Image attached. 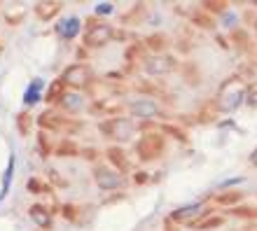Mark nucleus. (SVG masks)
I'll return each instance as SVG.
<instances>
[{
    "label": "nucleus",
    "mask_w": 257,
    "mask_h": 231,
    "mask_svg": "<svg viewBox=\"0 0 257 231\" xmlns=\"http://www.w3.org/2000/svg\"><path fill=\"white\" fill-rule=\"evenodd\" d=\"M203 5H206V10H210V12H224V10H227V3H222V0H220V3H203Z\"/></svg>",
    "instance_id": "f704fd0d"
},
{
    "label": "nucleus",
    "mask_w": 257,
    "mask_h": 231,
    "mask_svg": "<svg viewBox=\"0 0 257 231\" xmlns=\"http://www.w3.org/2000/svg\"><path fill=\"white\" fill-rule=\"evenodd\" d=\"M59 35H61L63 40H73L75 35L80 33V19L77 17H70L68 21H63V24H59Z\"/></svg>",
    "instance_id": "2eb2a0df"
},
{
    "label": "nucleus",
    "mask_w": 257,
    "mask_h": 231,
    "mask_svg": "<svg viewBox=\"0 0 257 231\" xmlns=\"http://www.w3.org/2000/svg\"><path fill=\"white\" fill-rule=\"evenodd\" d=\"M245 103H248L250 108H257V82L245 89Z\"/></svg>",
    "instance_id": "2f4dec72"
},
{
    "label": "nucleus",
    "mask_w": 257,
    "mask_h": 231,
    "mask_svg": "<svg viewBox=\"0 0 257 231\" xmlns=\"http://www.w3.org/2000/svg\"><path fill=\"white\" fill-rule=\"evenodd\" d=\"M28 215H31V219H33L40 229H52V210H49V208H45V205H40V203H33L28 208Z\"/></svg>",
    "instance_id": "9b49d317"
},
{
    "label": "nucleus",
    "mask_w": 257,
    "mask_h": 231,
    "mask_svg": "<svg viewBox=\"0 0 257 231\" xmlns=\"http://www.w3.org/2000/svg\"><path fill=\"white\" fill-rule=\"evenodd\" d=\"M241 201V191H227V194H217V203L220 205H231Z\"/></svg>",
    "instance_id": "a878e982"
},
{
    "label": "nucleus",
    "mask_w": 257,
    "mask_h": 231,
    "mask_svg": "<svg viewBox=\"0 0 257 231\" xmlns=\"http://www.w3.org/2000/svg\"><path fill=\"white\" fill-rule=\"evenodd\" d=\"M176 68V61L171 56H155V59H148L145 61V70L150 75H166Z\"/></svg>",
    "instance_id": "9d476101"
},
{
    "label": "nucleus",
    "mask_w": 257,
    "mask_h": 231,
    "mask_svg": "<svg viewBox=\"0 0 257 231\" xmlns=\"http://www.w3.org/2000/svg\"><path fill=\"white\" fill-rule=\"evenodd\" d=\"M164 147H166L164 145V136H159V133H145L138 140V145H136V152L141 156V161H152L157 156H162Z\"/></svg>",
    "instance_id": "20e7f679"
},
{
    "label": "nucleus",
    "mask_w": 257,
    "mask_h": 231,
    "mask_svg": "<svg viewBox=\"0 0 257 231\" xmlns=\"http://www.w3.org/2000/svg\"><path fill=\"white\" fill-rule=\"evenodd\" d=\"M220 224H222V217H208V219H201V222H194L196 229H215Z\"/></svg>",
    "instance_id": "7c9ffc66"
},
{
    "label": "nucleus",
    "mask_w": 257,
    "mask_h": 231,
    "mask_svg": "<svg viewBox=\"0 0 257 231\" xmlns=\"http://www.w3.org/2000/svg\"><path fill=\"white\" fill-rule=\"evenodd\" d=\"M12 173H14V156L10 159V163H7V173H5V180H3V191H0V198H5L7 189H10V180H12Z\"/></svg>",
    "instance_id": "bb28decb"
},
{
    "label": "nucleus",
    "mask_w": 257,
    "mask_h": 231,
    "mask_svg": "<svg viewBox=\"0 0 257 231\" xmlns=\"http://www.w3.org/2000/svg\"><path fill=\"white\" fill-rule=\"evenodd\" d=\"M245 89L243 82L238 80V77H231V80H227L220 87V91H217V110H222V112H234V110L241 105V103H245Z\"/></svg>",
    "instance_id": "f257e3e1"
},
{
    "label": "nucleus",
    "mask_w": 257,
    "mask_h": 231,
    "mask_svg": "<svg viewBox=\"0 0 257 231\" xmlns=\"http://www.w3.org/2000/svg\"><path fill=\"white\" fill-rule=\"evenodd\" d=\"M0 52H3V45H0Z\"/></svg>",
    "instance_id": "ea45409f"
},
{
    "label": "nucleus",
    "mask_w": 257,
    "mask_h": 231,
    "mask_svg": "<svg viewBox=\"0 0 257 231\" xmlns=\"http://www.w3.org/2000/svg\"><path fill=\"white\" fill-rule=\"evenodd\" d=\"M38 150H40V156L42 159H47L49 154H52V145H49V138H47V133H45V131H40V133H38Z\"/></svg>",
    "instance_id": "b1692460"
},
{
    "label": "nucleus",
    "mask_w": 257,
    "mask_h": 231,
    "mask_svg": "<svg viewBox=\"0 0 257 231\" xmlns=\"http://www.w3.org/2000/svg\"><path fill=\"white\" fill-rule=\"evenodd\" d=\"M194 21H196V24H199L201 28H210V26H213V21H210V17H206V14H201V17L196 14Z\"/></svg>",
    "instance_id": "c9c22d12"
},
{
    "label": "nucleus",
    "mask_w": 257,
    "mask_h": 231,
    "mask_svg": "<svg viewBox=\"0 0 257 231\" xmlns=\"http://www.w3.org/2000/svg\"><path fill=\"white\" fill-rule=\"evenodd\" d=\"M61 105H63V110H68V112H77V110L82 108V98L77 94H68L61 101Z\"/></svg>",
    "instance_id": "5701e85b"
},
{
    "label": "nucleus",
    "mask_w": 257,
    "mask_h": 231,
    "mask_svg": "<svg viewBox=\"0 0 257 231\" xmlns=\"http://www.w3.org/2000/svg\"><path fill=\"white\" fill-rule=\"evenodd\" d=\"M126 61H143V45H131L126 49Z\"/></svg>",
    "instance_id": "cd10ccee"
},
{
    "label": "nucleus",
    "mask_w": 257,
    "mask_h": 231,
    "mask_svg": "<svg viewBox=\"0 0 257 231\" xmlns=\"http://www.w3.org/2000/svg\"><path fill=\"white\" fill-rule=\"evenodd\" d=\"M26 189L31 191V194H52V187H47L40 177H28Z\"/></svg>",
    "instance_id": "412c9836"
},
{
    "label": "nucleus",
    "mask_w": 257,
    "mask_h": 231,
    "mask_svg": "<svg viewBox=\"0 0 257 231\" xmlns=\"http://www.w3.org/2000/svg\"><path fill=\"white\" fill-rule=\"evenodd\" d=\"M61 77L68 87H73V89H87L89 82H91V73H89V68L84 63H73V66H68V68L63 70Z\"/></svg>",
    "instance_id": "423d86ee"
},
{
    "label": "nucleus",
    "mask_w": 257,
    "mask_h": 231,
    "mask_svg": "<svg viewBox=\"0 0 257 231\" xmlns=\"http://www.w3.org/2000/svg\"><path fill=\"white\" fill-rule=\"evenodd\" d=\"M141 14H143V5H136L134 10H131V12L124 14V17H122V24H128V21H136L138 17H141Z\"/></svg>",
    "instance_id": "473e14b6"
},
{
    "label": "nucleus",
    "mask_w": 257,
    "mask_h": 231,
    "mask_svg": "<svg viewBox=\"0 0 257 231\" xmlns=\"http://www.w3.org/2000/svg\"><path fill=\"white\" fill-rule=\"evenodd\" d=\"M250 161H252V163H255V166H257V147H255V152H252V156H250Z\"/></svg>",
    "instance_id": "58836bf2"
},
{
    "label": "nucleus",
    "mask_w": 257,
    "mask_h": 231,
    "mask_svg": "<svg viewBox=\"0 0 257 231\" xmlns=\"http://www.w3.org/2000/svg\"><path fill=\"white\" fill-rule=\"evenodd\" d=\"M148 47L150 49H155V52H162L164 47H166V35H162V33H155V35H150L148 40Z\"/></svg>",
    "instance_id": "393cba45"
},
{
    "label": "nucleus",
    "mask_w": 257,
    "mask_h": 231,
    "mask_svg": "<svg viewBox=\"0 0 257 231\" xmlns=\"http://www.w3.org/2000/svg\"><path fill=\"white\" fill-rule=\"evenodd\" d=\"M105 156H108V161L115 166V170H119V173H124V170L131 168V163H128L126 154H124L122 147H108L105 150Z\"/></svg>",
    "instance_id": "ddd939ff"
},
{
    "label": "nucleus",
    "mask_w": 257,
    "mask_h": 231,
    "mask_svg": "<svg viewBox=\"0 0 257 231\" xmlns=\"http://www.w3.org/2000/svg\"><path fill=\"white\" fill-rule=\"evenodd\" d=\"M124 110V103L119 98H103V101H96L89 105V112L96 117H110V119H115L119 112Z\"/></svg>",
    "instance_id": "0eeeda50"
},
{
    "label": "nucleus",
    "mask_w": 257,
    "mask_h": 231,
    "mask_svg": "<svg viewBox=\"0 0 257 231\" xmlns=\"http://www.w3.org/2000/svg\"><path fill=\"white\" fill-rule=\"evenodd\" d=\"M66 91H68V84L63 82V77H59V80H54L52 84H49L47 94H45V101L49 103V105H54V103H61L63 98H66Z\"/></svg>",
    "instance_id": "f8f14e48"
},
{
    "label": "nucleus",
    "mask_w": 257,
    "mask_h": 231,
    "mask_svg": "<svg viewBox=\"0 0 257 231\" xmlns=\"http://www.w3.org/2000/svg\"><path fill=\"white\" fill-rule=\"evenodd\" d=\"M24 17H26V7L24 5H12L5 12V19L10 26H19L21 21H24Z\"/></svg>",
    "instance_id": "f3484780"
},
{
    "label": "nucleus",
    "mask_w": 257,
    "mask_h": 231,
    "mask_svg": "<svg viewBox=\"0 0 257 231\" xmlns=\"http://www.w3.org/2000/svg\"><path fill=\"white\" fill-rule=\"evenodd\" d=\"M134 122L131 119H124V117H115V119H105V122L98 124V131H101L105 138H112V140H128L134 136Z\"/></svg>",
    "instance_id": "7ed1b4c3"
},
{
    "label": "nucleus",
    "mask_w": 257,
    "mask_h": 231,
    "mask_svg": "<svg viewBox=\"0 0 257 231\" xmlns=\"http://www.w3.org/2000/svg\"><path fill=\"white\" fill-rule=\"evenodd\" d=\"M38 126H40L45 133H47V131H59V126H61V117L47 110V112H42V115L38 117Z\"/></svg>",
    "instance_id": "dca6fc26"
},
{
    "label": "nucleus",
    "mask_w": 257,
    "mask_h": 231,
    "mask_svg": "<svg viewBox=\"0 0 257 231\" xmlns=\"http://www.w3.org/2000/svg\"><path fill=\"white\" fill-rule=\"evenodd\" d=\"M17 129H19L21 136H31V131H33V119H31V112H19L17 115Z\"/></svg>",
    "instance_id": "a211bd4d"
},
{
    "label": "nucleus",
    "mask_w": 257,
    "mask_h": 231,
    "mask_svg": "<svg viewBox=\"0 0 257 231\" xmlns=\"http://www.w3.org/2000/svg\"><path fill=\"white\" fill-rule=\"evenodd\" d=\"M61 133H68V136H73L77 131H82V122L80 119H73V117H61V126H59Z\"/></svg>",
    "instance_id": "aec40b11"
},
{
    "label": "nucleus",
    "mask_w": 257,
    "mask_h": 231,
    "mask_svg": "<svg viewBox=\"0 0 257 231\" xmlns=\"http://www.w3.org/2000/svg\"><path fill=\"white\" fill-rule=\"evenodd\" d=\"M199 210H201V203L185 205V208H178V210L173 212V217L180 219V222H185V219H190V217H194V215H199Z\"/></svg>",
    "instance_id": "4be33fe9"
},
{
    "label": "nucleus",
    "mask_w": 257,
    "mask_h": 231,
    "mask_svg": "<svg viewBox=\"0 0 257 231\" xmlns=\"http://www.w3.org/2000/svg\"><path fill=\"white\" fill-rule=\"evenodd\" d=\"M61 212H63V217L66 219H70V222H75V219L80 217V208L75 203H68V205H63L61 208Z\"/></svg>",
    "instance_id": "c756f323"
},
{
    "label": "nucleus",
    "mask_w": 257,
    "mask_h": 231,
    "mask_svg": "<svg viewBox=\"0 0 257 231\" xmlns=\"http://www.w3.org/2000/svg\"><path fill=\"white\" fill-rule=\"evenodd\" d=\"M47 177H49V182H54L56 187H68V180L66 177H61V173L56 168H49L47 170Z\"/></svg>",
    "instance_id": "c85d7f7f"
},
{
    "label": "nucleus",
    "mask_w": 257,
    "mask_h": 231,
    "mask_svg": "<svg viewBox=\"0 0 257 231\" xmlns=\"http://www.w3.org/2000/svg\"><path fill=\"white\" fill-rule=\"evenodd\" d=\"M61 10H63L61 0H42V3H35V7H33L35 17L40 21H52Z\"/></svg>",
    "instance_id": "1a4fd4ad"
},
{
    "label": "nucleus",
    "mask_w": 257,
    "mask_h": 231,
    "mask_svg": "<svg viewBox=\"0 0 257 231\" xmlns=\"http://www.w3.org/2000/svg\"><path fill=\"white\" fill-rule=\"evenodd\" d=\"M162 131H164V133H169V136H173V138H178V140H185V131H180L178 126H171V124H166Z\"/></svg>",
    "instance_id": "72a5a7b5"
},
{
    "label": "nucleus",
    "mask_w": 257,
    "mask_h": 231,
    "mask_svg": "<svg viewBox=\"0 0 257 231\" xmlns=\"http://www.w3.org/2000/svg\"><path fill=\"white\" fill-rule=\"evenodd\" d=\"M40 89H42V80H33V84L28 87L26 96H24V103L26 105H35V103L40 101Z\"/></svg>",
    "instance_id": "6ab92c4d"
},
{
    "label": "nucleus",
    "mask_w": 257,
    "mask_h": 231,
    "mask_svg": "<svg viewBox=\"0 0 257 231\" xmlns=\"http://www.w3.org/2000/svg\"><path fill=\"white\" fill-rule=\"evenodd\" d=\"M115 38V31L110 24L105 21H98V19H91L87 21V33H84V47H101L105 42H110Z\"/></svg>",
    "instance_id": "f03ea898"
},
{
    "label": "nucleus",
    "mask_w": 257,
    "mask_h": 231,
    "mask_svg": "<svg viewBox=\"0 0 257 231\" xmlns=\"http://www.w3.org/2000/svg\"><path fill=\"white\" fill-rule=\"evenodd\" d=\"M80 156H84V159H89V161H94L96 156H98V150H96V147H84Z\"/></svg>",
    "instance_id": "e433bc0d"
},
{
    "label": "nucleus",
    "mask_w": 257,
    "mask_h": 231,
    "mask_svg": "<svg viewBox=\"0 0 257 231\" xmlns=\"http://www.w3.org/2000/svg\"><path fill=\"white\" fill-rule=\"evenodd\" d=\"M128 110L134 117H141V119H152V117L159 115V105L152 98H138L128 105Z\"/></svg>",
    "instance_id": "6e6552de"
},
{
    "label": "nucleus",
    "mask_w": 257,
    "mask_h": 231,
    "mask_svg": "<svg viewBox=\"0 0 257 231\" xmlns=\"http://www.w3.org/2000/svg\"><path fill=\"white\" fill-rule=\"evenodd\" d=\"M54 154L56 156H63V159H70V156H80L82 150L77 147V143H75V140H70V138H63L61 143L54 147Z\"/></svg>",
    "instance_id": "4468645a"
},
{
    "label": "nucleus",
    "mask_w": 257,
    "mask_h": 231,
    "mask_svg": "<svg viewBox=\"0 0 257 231\" xmlns=\"http://www.w3.org/2000/svg\"><path fill=\"white\" fill-rule=\"evenodd\" d=\"M94 180H96V184H98L103 191L119 189V187L124 184L122 173L115 170V168H110V166H96L94 168Z\"/></svg>",
    "instance_id": "39448f33"
},
{
    "label": "nucleus",
    "mask_w": 257,
    "mask_h": 231,
    "mask_svg": "<svg viewBox=\"0 0 257 231\" xmlns=\"http://www.w3.org/2000/svg\"><path fill=\"white\" fill-rule=\"evenodd\" d=\"M110 12H112V3H98L96 14H110Z\"/></svg>",
    "instance_id": "4c0bfd02"
}]
</instances>
